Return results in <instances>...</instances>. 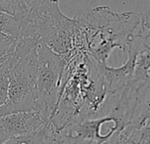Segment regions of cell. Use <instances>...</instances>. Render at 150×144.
Returning <instances> with one entry per match:
<instances>
[{
    "mask_svg": "<svg viewBox=\"0 0 150 144\" xmlns=\"http://www.w3.org/2000/svg\"><path fill=\"white\" fill-rule=\"evenodd\" d=\"M38 42L33 41L22 51L10 73L8 98L0 107V115L20 112H39L37 96Z\"/></svg>",
    "mask_w": 150,
    "mask_h": 144,
    "instance_id": "1",
    "label": "cell"
},
{
    "mask_svg": "<svg viewBox=\"0 0 150 144\" xmlns=\"http://www.w3.org/2000/svg\"><path fill=\"white\" fill-rule=\"evenodd\" d=\"M37 51L36 85L39 113L47 121L53 114L61 95L65 64L62 58L43 42L39 43Z\"/></svg>",
    "mask_w": 150,
    "mask_h": 144,
    "instance_id": "2",
    "label": "cell"
},
{
    "mask_svg": "<svg viewBox=\"0 0 150 144\" xmlns=\"http://www.w3.org/2000/svg\"><path fill=\"white\" fill-rule=\"evenodd\" d=\"M46 121L37 111H20L0 115V143L37 130Z\"/></svg>",
    "mask_w": 150,
    "mask_h": 144,
    "instance_id": "3",
    "label": "cell"
},
{
    "mask_svg": "<svg viewBox=\"0 0 150 144\" xmlns=\"http://www.w3.org/2000/svg\"><path fill=\"white\" fill-rule=\"evenodd\" d=\"M132 84L135 85V100L127 125L137 129L150 128V77L142 83Z\"/></svg>",
    "mask_w": 150,
    "mask_h": 144,
    "instance_id": "4",
    "label": "cell"
},
{
    "mask_svg": "<svg viewBox=\"0 0 150 144\" xmlns=\"http://www.w3.org/2000/svg\"><path fill=\"white\" fill-rule=\"evenodd\" d=\"M33 41V40L31 38H19L13 53L7 56L0 64V107L4 105L8 98L11 70L22 51Z\"/></svg>",
    "mask_w": 150,
    "mask_h": 144,
    "instance_id": "5",
    "label": "cell"
},
{
    "mask_svg": "<svg viewBox=\"0 0 150 144\" xmlns=\"http://www.w3.org/2000/svg\"><path fill=\"white\" fill-rule=\"evenodd\" d=\"M0 33L18 39L21 38V21L18 18L0 10Z\"/></svg>",
    "mask_w": 150,
    "mask_h": 144,
    "instance_id": "6",
    "label": "cell"
},
{
    "mask_svg": "<svg viewBox=\"0 0 150 144\" xmlns=\"http://www.w3.org/2000/svg\"><path fill=\"white\" fill-rule=\"evenodd\" d=\"M27 11L38 15H54L62 11L59 0H28Z\"/></svg>",
    "mask_w": 150,
    "mask_h": 144,
    "instance_id": "7",
    "label": "cell"
},
{
    "mask_svg": "<svg viewBox=\"0 0 150 144\" xmlns=\"http://www.w3.org/2000/svg\"><path fill=\"white\" fill-rule=\"evenodd\" d=\"M0 10L20 17L28 10V0H0Z\"/></svg>",
    "mask_w": 150,
    "mask_h": 144,
    "instance_id": "8",
    "label": "cell"
},
{
    "mask_svg": "<svg viewBox=\"0 0 150 144\" xmlns=\"http://www.w3.org/2000/svg\"><path fill=\"white\" fill-rule=\"evenodd\" d=\"M18 38L0 33V59L11 55L18 44Z\"/></svg>",
    "mask_w": 150,
    "mask_h": 144,
    "instance_id": "9",
    "label": "cell"
},
{
    "mask_svg": "<svg viewBox=\"0 0 150 144\" xmlns=\"http://www.w3.org/2000/svg\"><path fill=\"white\" fill-rule=\"evenodd\" d=\"M140 22L147 29V31L150 34V11L145 14H142V16L140 18Z\"/></svg>",
    "mask_w": 150,
    "mask_h": 144,
    "instance_id": "10",
    "label": "cell"
},
{
    "mask_svg": "<svg viewBox=\"0 0 150 144\" xmlns=\"http://www.w3.org/2000/svg\"><path fill=\"white\" fill-rule=\"evenodd\" d=\"M5 58H6V57H5ZM5 58H3V59H0V64L2 63V62H3V61H4V60L5 59Z\"/></svg>",
    "mask_w": 150,
    "mask_h": 144,
    "instance_id": "11",
    "label": "cell"
}]
</instances>
